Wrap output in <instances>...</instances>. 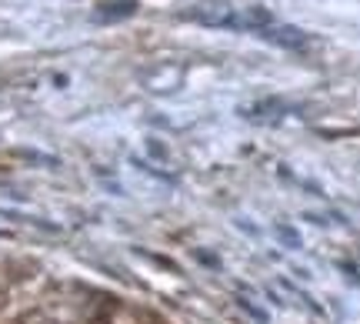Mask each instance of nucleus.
Masks as SVG:
<instances>
[{
    "label": "nucleus",
    "instance_id": "obj_1",
    "mask_svg": "<svg viewBox=\"0 0 360 324\" xmlns=\"http://www.w3.org/2000/svg\"><path fill=\"white\" fill-rule=\"evenodd\" d=\"M134 11H137V0H114V4H103L101 11L94 13V20L107 24V20H120V17H130Z\"/></svg>",
    "mask_w": 360,
    "mask_h": 324
}]
</instances>
